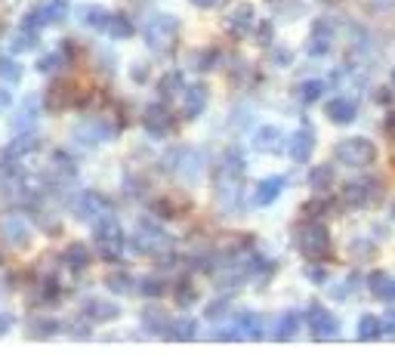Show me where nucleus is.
Returning a JSON list of instances; mask_svg holds the SVG:
<instances>
[{"instance_id": "0e129e2a", "label": "nucleus", "mask_w": 395, "mask_h": 355, "mask_svg": "<svg viewBox=\"0 0 395 355\" xmlns=\"http://www.w3.org/2000/svg\"><path fill=\"white\" fill-rule=\"evenodd\" d=\"M392 93H395V68H392Z\"/></svg>"}, {"instance_id": "4d7b16f0", "label": "nucleus", "mask_w": 395, "mask_h": 355, "mask_svg": "<svg viewBox=\"0 0 395 355\" xmlns=\"http://www.w3.org/2000/svg\"><path fill=\"white\" fill-rule=\"evenodd\" d=\"M383 130H386V136H389L392 142H395V111H389V115H386V120H383Z\"/></svg>"}, {"instance_id": "bf43d9fd", "label": "nucleus", "mask_w": 395, "mask_h": 355, "mask_svg": "<svg viewBox=\"0 0 395 355\" xmlns=\"http://www.w3.org/2000/svg\"><path fill=\"white\" fill-rule=\"evenodd\" d=\"M12 327V315H6V312H0V334H6Z\"/></svg>"}, {"instance_id": "b1692460", "label": "nucleus", "mask_w": 395, "mask_h": 355, "mask_svg": "<svg viewBox=\"0 0 395 355\" xmlns=\"http://www.w3.org/2000/svg\"><path fill=\"white\" fill-rule=\"evenodd\" d=\"M47 173L53 176V180H59V182H72V180H74V173H78V164H74L72 158L65 155V151H53Z\"/></svg>"}, {"instance_id": "aec40b11", "label": "nucleus", "mask_w": 395, "mask_h": 355, "mask_svg": "<svg viewBox=\"0 0 395 355\" xmlns=\"http://www.w3.org/2000/svg\"><path fill=\"white\" fill-rule=\"evenodd\" d=\"M365 281H367V290H371L374 300L395 303V278L389 275V272H371Z\"/></svg>"}, {"instance_id": "f257e3e1", "label": "nucleus", "mask_w": 395, "mask_h": 355, "mask_svg": "<svg viewBox=\"0 0 395 355\" xmlns=\"http://www.w3.org/2000/svg\"><path fill=\"white\" fill-rule=\"evenodd\" d=\"M294 244L309 263H321V259L334 257V238H330L328 226L321 219H306L297 226L294 232Z\"/></svg>"}, {"instance_id": "6e6552de", "label": "nucleus", "mask_w": 395, "mask_h": 355, "mask_svg": "<svg viewBox=\"0 0 395 355\" xmlns=\"http://www.w3.org/2000/svg\"><path fill=\"white\" fill-rule=\"evenodd\" d=\"M167 170L180 173L182 180H198L204 170V155L195 149H176L167 155Z\"/></svg>"}, {"instance_id": "69168bd1", "label": "nucleus", "mask_w": 395, "mask_h": 355, "mask_svg": "<svg viewBox=\"0 0 395 355\" xmlns=\"http://www.w3.org/2000/svg\"><path fill=\"white\" fill-rule=\"evenodd\" d=\"M392 219H395V204H392Z\"/></svg>"}, {"instance_id": "f3484780", "label": "nucleus", "mask_w": 395, "mask_h": 355, "mask_svg": "<svg viewBox=\"0 0 395 355\" xmlns=\"http://www.w3.org/2000/svg\"><path fill=\"white\" fill-rule=\"evenodd\" d=\"M207 103H210L207 84H192L189 90H182V115H186L189 120L198 118V115H204Z\"/></svg>"}, {"instance_id": "2eb2a0df", "label": "nucleus", "mask_w": 395, "mask_h": 355, "mask_svg": "<svg viewBox=\"0 0 395 355\" xmlns=\"http://www.w3.org/2000/svg\"><path fill=\"white\" fill-rule=\"evenodd\" d=\"M253 25H257V10L250 3H238L226 16V28L232 37H247L253 31Z\"/></svg>"}, {"instance_id": "6e6d98bb", "label": "nucleus", "mask_w": 395, "mask_h": 355, "mask_svg": "<svg viewBox=\"0 0 395 355\" xmlns=\"http://www.w3.org/2000/svg\"><path fill=\"white\" fill-rule=\"evenodd\" d=\"M272 59H275V65H290V53L288 50H281V47L272 50Z\"/></svg>"}, {"instance_id": "5701e85b", "label": "nucleus", "mask_w": 395, "mask_h": 355, "mask_svg": "<svg viewBox=\"0 0 395 355\" xmlns=\"http://www.w3.org/2000/svg\"><path fill=\"white\" fill-rule=\"evenodd\" d=\"M170 315L164 312V309H158V306H149L142 312V327L149 334H155V337H167V331H170Z\"/></svg>"}, {"instance_id": "1a4fd4ad", "label": "nucleus", "mask_w": 395, "mask_h": 355, "mask_svg": "<svg viewBox=\"0 0 395 355\" xmlns=\"http://www.w3.org/2000/svg\"><path fill=\"white\" fill-rule=\"evenodd\" d=\"M72 136H74V142L78 145L93 149V145H99V142H105V139L114 136V127H108L102 118H87V120H81V124L74 127Z\"/></svg>"}, {"instance_id": "72a5a7b5", "label": "nucleus", "mask_w": 395, "mask_h": 355, "mask_svg": "<svg viewBox=\"0 0 395 355\" xmlns=\"http://www.w3.org/2000/svg\"><path fill=\"white\" fill-rule=\"evenodd\" d=\"M41 12H43V22L47 25H59L68 19L72 6H68L65 0H47V3H41Z\"/></svg>"}, {"instance_id": "ea45409f", "label": "nucleus", "mask_w": 395, "mask_h": 355, "mask_svg": "<svg viewBox=\"0 0 395 355\" xmlns=\"http://www.w3.org/2000/svg\"><path fill=\"white\" fill-rule=\"evenodd\" d=\"M65 266L68 269H74V272H81V269H87L90 266V253H87V247L84 244H72L65 250Z\"/></svg>"}, {"instance_id": "7c9ffc66", "label": "nucleus", "mask_w": 395, "mask_h": 355, "mask_svg": "<svg viewBox=\"0 0 395 355\" xmlns=\"http://www.w3.org/2000/svg\"><path fill=\"white\" fill-rule=\"evenodd\" d=\"M309 186H312V192H318V195L330 192V186H334V167H330V164H321V167H312V173H309Z\"/></svg>"}, {"instance_id": "dca6fc26", "label": "nucleus", "mask_w": 395, "mask_h": 355, "mask_svg": "<svg viewBox=\"0 0 395 355\" xmlns=\"http://www.w3.org/2000/svg\"><path fill=\"white\" fill-rule=\"evenodd\" d=\"M250 145L259 155H278V151L284 149V133L278 130V127H259V130L253 133Z\"/></svg>"}, {"instance_id": "cd10ccee", "label": "nucleus", "mask_w": 395, "mask_h": 355, "mask_svg": "<svg viewBox=\"0 0 395 355\" xmlns=\"http://www.w3.org/2000/svg\"><path fill=\"white\" fill-rule=\"evenodd\" d=\"M220 173H222V176H241V173H244V155H241L238 145H232V149L222 151V158H220Z\"/></svg>"}, {"instance_id": "f704fd0d", "label": "nucleus", "mask_w": 395, "mask_h": 355, "mask_svg": "<svg viewBox=\"0 0 395 355\" xmlns=\"http://www.w3.org/2000/svg\"><path fill=\"white\" fill-rule=\"evenodd\" d=\"M173 300L180 309H189L198 303V284H192L189 278H182L180 284H173Z\"/></svg>"}, {"instance_id": "423d86ee", "label": "nucleus", "mask_w": 395, "mask_h": 355, "mask_svg": "<svg viewBox=\"0 0 395 355\" xmlns=\"http://www.w3.org/2000/svg\"><path fill=\"white\" fill-rule=\"evenodd\" d=\"M87 99V90L74 80H56L53 87L47 90V105L50 111H68L74 105H81Z\"/></svg>"}, {"instance_id": "c03bdc74", "label": "nucleus", "mask_w": 395, "mask_h": 355, "mask_svg": "<svg viewBox=\"0 0 395 355\" xmlns=\"http://www.w3.org/2000/svg\"><path fill=\"white\" fill-rule=\"evenodd\" d=\"M108 290H114V294H133V278L127 275V272H114V275H108Z\"/></svg>"}, {"instance_id": "052dcab7", "label": "nucleus", "mask_w": 395, "mask_h": 355, "mask_svg": "<svg viewBox=\"0 0 395 355\" xmlns=\"http://www.w3.org/2000/svg\"><path fill=\"white\" fill-rule=\"evenodd\" d=\"M392 90V87H389ZM389 90H377L374 93V103H389Z\"/></svg>"}, {"instance_id": "13d9d810", "label": "nucleus", "mask_w": 395, "mask_h": 355, "mask_svg": "<svg viewBox=\"0 0 395 355\" xmlns=\"http://www.w3.org/2000/svg\"><path fill=\"white\" fill-rule=\"evenodd\" d=\"M195 6H201V10H216V6H222L226 0H192Z\"/></svg>"}, {"instance_id": "4be33fe9", "label": "nucleus", "mask_w": 395, "mask_h": 355, "mask_svg": "<svg viewBox=\"0 0 395 355\" xmlns=\"http://www.w3.org/2000/svg\"><path fill=\"white\" fill-rule=\"evenodd\" d=\"M37 118H41V99H37V96H25V103H22V109H19L16 120H12V127H16L19 133H22V130H34Z\"/></svg>"}, {"instance_id": "a211bd4d", "label": "nucleus", "mask_w": 395, "mask_h": 355, "mask_svg": "<svg viewBox=\"0 0 395 355\" xmlns=\"http://www.w3.org/2000/svg\"><path fill=\"white\" fill-rule=\"evenodd\" d=\"M290 158H294L297 164H306L312 158V151H315V133H312L309 124H303L299 130L290 136Z\"/></svg>"}, {"instance_id": "58836bf2", "label": "nucleus", "mask_w": 395, "mask_h": 355, "mask_svg": "<svg viewBox=\"0 0 395 355\" xmlns=\"http://www.w3.org/2000/svg\"><path fill=\"white\" fill-rule=\"evenodd\" d=\"M34 149H37V139L31 136V130H25L22 136H16V142L6 149V158H25V155H31Z\"/></svg>"}, {"instance_id": "603ef678", "label": "nucleus", "mask_w": 395, "mask_h": 355, "mask_svg": "<svg viewBox=\"0 0 395 355\" xmlns=\"http://www.w3.org/2000/svg\"><path fill=\"white\" fill-rule=\"evenodd\" d=\"M324 201L321 198H315V201H309V204H303V213H306V219H318V213H324Z\"/></svg>"}, {"instance_id": "f8f14e48", "label": "nucleus", "mask_w": 395, "mask_h": 355, "mask_svg": "<svg viewBox=\"0 0 395 355\" xmlns=\"http://www.w3.org/2000/svg\"><path fill=\"white\" fill-rule=\"evenodd\" d=\"M330 47H334V22H330V19H318L309 31L306 53H309L312 59H318V56H328Z\"/></svg>"}, {"instance_id": "c85d7f7f", "label": "nucleus", "mask_w": 395, "mask_h": 355, "mask_svg": "<svg viewBox=\"0 0 395 355\" xmlns=\"http://www.w3.org/2000/svg\"><path fill=\"white\" fill-rule=\"evenodd\" d=\"M299 327H303V315H299V312H284L281 319H278L275 334H272V337H275V340H294Z\"/></svg>"}, {"instance_id": "a18cd8bd", "label": "nucleus", "mask_w": 395, "mask_h": 355, "mask_svg": "<svg viewBox=\"0 0 395 355\" xmlns=\"http://www.w3.org/2000/svg\"><path fill=\"white\" fill-rule=\"evenodd\" d=\"M34 47H37V31H31V28H25L22 25V31H19L16 41H12V50L22 53V50H34Z\"/></svg>"}, {"instance_id": "20e7f679", "label": "nucleus", "mask_w": 395, "mask_h": 355, "mask_svg": "<svg viewBox=\"0 0 395 355\" xmlns=\"http://www.w3.org/2000/svg\"><path fill=\"white\" fill-rule=\"evenodd\" d=\"M176 34H180V25H176L173 16L158 12V16H151L145 22V43H149V50H155L161 56L176 47Z\"/></svg>"}, {"instance_id": "37998d69", "label": "nucleus", "mask_w": 395, "mask_h": 355, "mask_svg": "<svg viewBox=\"0 0 395 355\" xmlns=\"http://www.w3.org/2000/svg\"><path fill=\"white\" fill-rule=\"evenodd\" d=\"M216 62H220V53H216V50L192 53V68H198V72H210V68H216Z\"/></svg>"}, {"instance_id": "7ed1b4c3", "label": "nucleus", "mask_w": 395, "mask_h": 355, "mask_svg": "<svg viewBox=\"0 0 395 355\" xmlns=\"http://www.w3.org/2000/svg\"><path fill=\"white\" fill-rule=\"evenodd\" d=\"M334 161L343 167H371L377 161V145L365 136H349L334 145Z\"/></svg>"}, {"instance_id": "c756f323", "label": "nucleus", "mask_w": 395, "mask_h": 355, "mask_svg": "<svg viewBox=\"0 0 395 355\" xmlns=\"http://www.w3.org/2000/svg\"><path fill=\"white\" fill-rule=\"evenodd\" d=\"M102 34L114 37V41H127V37H133V22H130V19H124V16H118V12H111Z\"/></svg>"}, {"instance_id": "de8ad7c7", "label": "nucleus", "mask_w": 395, "mask_h": 355, "mask_svg": "<svg viewBox=\"0 0 395 355\" xmlns=\"http://www.w3.org/2000/svg\"><path fill=\"white\" fill-rule=\"evenodd\" d=\"M142 290L145 297H161V294H167V284L161 281V278H142Z\"/></svg>"}, {"instance_id": "0eeeda50", "label": "nucleus", "mask_w": 395, "mask_h": 355, "mask_svg": "<svg viewBox=\"0 0 395 355\" xmlns=\"http://www.w3.org/2000/svg\"><path fill=\"white\" fill-rule=\"evenodd\" d=\"M133 247H136L139 253H167L170 247H173V238L164 229H158L155 223H145L142 219L136 235H133Z\"/></svg>"}, {"instance_id": "6ab92c4d", "label": "nucleus", "mask_w": 395, "mask_h": 355, "mask_svg": "<svg viewBox=\"0 0 395 355\" xmlns=\"http://www.w3.org/2000/svg\"><path fill=\"white\" fill-rule=\"evenodd\" d=\"M284 176H269V180H263V182H257L253 186V207H269L272 201H278V195L284 192Z\"/></svg>"}, {"instance_id": "39448f33", "label": "nucleus", "mask_w": 395, "mask_h": 355, "mask_svg": "<svg viewBox=\"0 0 395 355\" xmlns=\"http://www.w3.org/2000/svg\"><path fill=\"white\" fill-rule=\"evenodd\" d=\"M93 232H96V247L99 253L105 259H118L120 250H124V232H120L118 219L111 217V213H105V217H99L96 223H93Z\"/></svg>"}, {"instance_id": "5fc2aeb1", "label": "nucleus", "mask_w": 395, "mask_h": 355, "mask_svg": "<svg viewBox=\"0 0 395 355\" xmlns=\"http://www.w3.org/2000/svg\"><path fill=\"white\" fill-rule=\"evenodd\" d=\"M272 34H275V28H272V22H263V25H259V43H266V47H269Z\"/></svg>"}, {"instance_id": "680f3d73", "label": "nucleus", "mask_w": 395, "mask_h": 355, "mask_svg": "<svg viewBox=\"0 0 395 355\" xmlns=\"http://www.w3.org/2000/svg\"><path fill=\"white\" fill-rule=\"evenodd\" d=\"M6 105H10V93L0 90V109H6Z\"/></svg>"}, {"instance_id": "79ce46f5", "label": "nucleus", "mask_w": 395, "mask_h": 355, "mask_svg": "<svg viewBox=\"0 0 395 355\" xmlns=\"http://www.w3.org/2000/svg\"><path fill=\"white\" fill-rule=\"evenodd\" d=\"M19 78H22L19 62L10 59V56H3V59H0V80H3V84H19Z\"/></svg>"}, {"instance_id": "c9c22d12", "label": "nucleus", "mask_w": 395, "mask_h": 355, "mask_svg": "<svg viewBox=\"0 0 395 355\" xmlns=\"http://www.w3.org/2000/svg\"><path fill=\"white\" fill-rule=\"evenodd\" d=\"M170 340H195L198 337V321L195 319H173L170 321Z\"/></svg>"}, {"instance_id": "864d4df0", "label": "nucleus", "mask_w": 395, "mask_h": 355, "mask_svg": "<svg viewBox=\"0 0 395 355\" xmlns=\"http://www.w3.org/2000/svg\"><path fill=\"white\" fill-rule=\"evenodd\" d=\"M383 337H395V306L383 315Z\"/></svg>"}, {"instance_id": "9d476101", "label": "nucleus", "mask_w": 395, "mask_h": 355, "mask_svg": "<svg viewBox=\"0 0 395 355\" xmlns=\"http://www.w3.org/2000/svg\"><path fill=\"white\" fill-rule=\"evenodd\" d=\"M142 124H145V130H149V136L164 139V136H170V133H173L176 120H173V111H170L167 105L155 103V105H149V109H145Z\"/></svg>"}, {"instance_id": "09e8293b", "label": "nucleus", "mask_w": 395, "mask_h": 355, "mask_svg": "<svg viewBox=\"0 0 395 355\" xmlns=\"http://www.w3.org/2000/svg\"><path fill=\"white\" fill-rule=\"evenodd\" d=\"M228 312H232V309H228V300H213V303L207 306V312H204V315H207L210 321H220V319H226Z\"/></svg>"}, {"instance_id": "4c0bfd02", "label": "nucleus", "mask_w": 395, "mask_h": 355, "mask_svg": "<svg viewBox=\"0 0 395 355\" xmlns=\"http://www.w3.org/2000/svg\"><path fill=\"white\" fill-rule=\"evenodd\" d=\"M158 93H161L164 99H173L182 93V74L180 72H167L161 80H158Z\"/></svg>"}, {"instance_id": "a878e982", "label": "nucleus", "mask_w": 395, "mask_h": 355, "mask_svg": "<svg viewBox=\"0 0 395 355\" xmlns=\"http://www.w3.org/2000/svg\"><path fill=\"white\" fill-rule=\"evenodd\" d=\"M84 312H87V319H90V321H99V325H105V321H114V319H118L120 309L114 306V303H108V300H87Z\"/></svg>"}, {"instance_id": "a19ab883", "label": "nucleus", "mask_w": 395, "mask_h": 355, "mask_svg": "<svg viewBox=\"0 0 395 355\" xmlns=\"http://www.w3.org/2000/svg\"><path fill=\"white\" fill-rule=\"evenodd\" d=\"M28 331H31V337H53L59 331V321L50 319V315H41V319H31Z\"/></svg>"}, {"instance_id": "bb28decb", "label": "nucleus", "mask_w": 395, "mask_h": 355, "mask_svg": "<svg viewBox=\"0 0 395 355\" xmlns=\"http://www.w3.org/2000/svg\"><path fill=\"white\" fill-rule=\"evenodd\" d=\"M235 327H238V334H241V340H259L263 337V319H259L257 312H241L238 315V321H235Z\"/></svg>"}, {"instance_id": "4468645a", "label": "nucleus", "mask_w": 395, "mask_h": 355, "mask_svg": "<svg viewBox=\"0 0 395 355\" xmlns=\"http://www.w3.org/2000/svg\"><path fill=\"white\" fill-rule=\"evenodd\" d=\"M324 115H328L330 124L346 127V124H352V120L359 118V103H355L352 96H334V99L324 103Z\"/></svg>"}, {"instance_id": "2f4dec72", "label": "nucleus", "mask_w": 395, "mask_h": 355, "mask_svg": "<svg viewBox=\"0 0 395 355\" xmlns=\"http://www.w3.org/2000/svg\"><path fill=\"white\" fill-rule=\"evenodd\" d=\"M108 16H111V12L108 10H102V6H81L78 10V19L84 25H90V28H96V31H105V22H108Z\"/></svg>"}, {"instance_id": "ddd939ff", "label": "nucleus", "mask_w": 395, "mask_h": 355, "mask_svg": "<svg viewBox=\"0 0 395 355\" xmlns=\"http://www.w3.org/2000/svg\"><path fill=\"white\" fill-rule=\"evenodd\" d=\"M306 321H309V331L315 334L318 340H334L337 334H340V321H337V315L328 312V309H321V306H309Z\"/></svg>"}, {"instance_id": "e2e57ef3", "label": "nucleus", "mask_w": 395, "mask_h": 355, "mask_svg": "<svg viewBox=\"0 0 395 355\" xmlns=\"http://www.w3.org/2000/svg\"><path fill=\"white\" fill-rule=\"evenodd\" d=\"M133 78L142 80V78H145V68H142V65H136V68H133Z\"/></svg>"}, {"instance_id": "473e14b6", "label": "nucleus", "mask_w": 395, "mask_h": 355, "mask_svg": "<svg viewBox=\"0 0 395 355\" xmlns=\"http://www.w3.org/2000/svg\"><path fill=\"white\" fill-rule=\"evenodd\" d=\"M383 337V319L377 315H361L359 319V340L367 343V340H380Z\"/></svg>"}, {"instance_id": "8fccbe9b", "label": "nucleus", "mask_w": 395, "mask_h": 355, "mask_svg": "<svg viewBox=\"0 0 395 355\" xmlns=\"http://www.w3.org/2000/svg\"><path fill=\"white\" fill-rule=\"evenodd\" d=\"M306 278H309L312 284H324L328 281V269H324L321 263H309L306 266Z\"/></svg>"}, {"instance_id": "9b49d317", "label": "nucleus", "mask_w": 395, "mask_h": 355, "mask_svg": "<svg viewBox=\"0 0 395 355\" xmlns=\"http://www.w3.org/2000/svg\"><path fill=\"white\" fill-rule=\"evenodd\" d=\"M72 207H74V213H78V219H87V223H96L99 217L111 213L108 198L105 195H99V192H81Z\"/></svg>"}, {"instance_id": "49530a36", "label": "nucleus", "mask_w": 395, "mask_h": 355, "mask_svg": "<svg viewBox=\"0 0 395 355\" xmlns=\"http://www.w3.org/2000/svg\"><path fill=\"white\" fill-rule=\"evenodd\" d=\"M59 68H62V53H47L37 62V72H43V74H56Z\"/></svg>"}, {"instance_id": "f03ea898", "label": "nucleus", "mask_w": 395, "mask_h": 355, "mask_svg": "<svg viewBox=\"0 0 395 355\" xmlns=\"http://www.w3.org/2000/svg\"><path fill=\"white\" fill-rule=\"evenodd\" d=\"M340 201L349 211H361V207L380 204V201H383V180H377V176H361V180L343 182Z\"/></svg>"}, {"instance_id": "e433bc0d", "label": "nucleus", "mask_w": 395, "mask_h": 355, "mask_svg": "<svg viewBox=\"0 0 395 355\" xmlns=\"http://www.w3.org/2000/svg\"><path fill=\"white\" fill-rule=\"evenodd\" d=\"M359 281H361V278L355 275V272H349L346 278H340V281H337V288H330V297H334L337 303L349 300V297H355V290H359Z\"/></svg>"}, {"instance_id": "393cba45", "label": "nucleus", "mask_w": 395, "mask_h": 355, "mask_svg": "<svg viewBox=\"0 0 395 355\" xmlns=\"http://www.w3.org/2000/svg\"><path fill=\"white\" fill-rule=\"evenodd\" d=\"M297 99L303 105H315V103H321V96L328 93V80H321V78H309V80H303V84H297Z\"/></svg>"}, {"instance_id": "412c9836", "label": "nucleus", "mask_w": 395, "mask_h": 355, "mask_svg": "<svg viewBox=\"0 0 395 355\" xmlns=\"http://www.w3.org/2000/svg\"><path fill=\"white\" fill-rule=\"evenodd\" d=\"M0 235H3L6 244L25 247L31 241V229H28V223H25L22 217H6L3 223H0Z\"/></svg>"}, {"instance_id": "3c124183", "label": "nucleus", "mask_w": 395, "mask_h": 355, "mask_svg": "<svg viewBox=\"0 0 395 355\" xmlns=\"http://www.w3.org/2000/svg\"><path fill=\"white\" fill-rule=\"evenodd\" d=\"M59 297V281L56 278H43L41 281V300H56Z\"/></svg>"}]
</instances>
